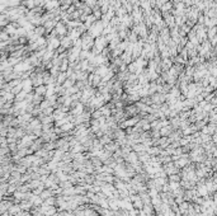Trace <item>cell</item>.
<instances>
[{
  "label": "cell",
  "mask_w": 217,
  "mask_h": 216,
  "mask_svg": "<svg viewBox=\"0 0 217 216\" xmlns=\"http://www.w3.org/2000/svg\"><path fill=\"white\" fill-rule=\"evenodd\" d=\"M103 28H104V26H103V23L100 20H95L93 24L90 26V28L88 29V33L90 34L93 38H97L99 36H102V32H103Z\"/></svg>",
  "instance_id": "cell-1"
},
{
  "label": "cell",
  "mask_w": 217,
  "mask_h": 216,
  "mask_svg": "<svg viewBox=\"0 0 217 216\" xmlns=\"http://www.w3.org/2000/svg\"><path fill=\"white\" fill-rule=\"evenodd\" d=\"M56 31V33H57V37L59 38H61V37H64V36H67V27H66V24L65 23H62L61 20L55 26V28H53Z\"/></svg>",
  "instance_id": "cell-2"
},
{
  "label": "cell",
  "mask_w": 217,
  "mask_h": 216,
  "mask_svg": "<svg viewBox=\"0 0 217 216\" xmlns=\"http://www.w3.org/2000/svg\"><path fill=\"white\" fill-rule=\"evenodd\" d=\"M72 45H74V42H72L71 38L69 36H64V37L60 38V46L64 47L65 50H70V48L72 47Z\"/></svg>",
  "instance_id": "cell-3"
},
{
  "label": "cell",
  "mask_w": 217,
  "mask_h": 216,
  "mask_svg": "<svg viewBox=\"0 0 217 216\" xmlns=\"http://www.w3.org/2000/svg\"><path fill=\"white\" fill-rule=\"evenodd\" d=\"M84 108H85V106H84L83 103H80V102H79L76 106H75L74 108H71V109H70V113H71L72 116H79V114L83 113Z\"/></svg>",
  "instance_id": "cell-4"
},
{
  "label": "cell",
  "mask_w": 217,
  "mask_h": 216,
  "mask_svg": "<svg viewBox=\"0 0 217 216\" xmlns=\"http://www.w3.org/2000/svg\"><path fill=\"white\" fill-rule=\"evenodd\" d=\"M124 162L126 163H130V164H133V163H137L138 162V157H137V153L135 151H131L126 158H124Z\"/></svg>",
  "instance_id": "cell-5"
},
{
  "label": "cell",
  "mask_w": 217,
  "mask_h": 216,
  "mask_svg": "<svg viewBox=\"0 0 217 216\" xmlns=\"http://www.w3.org/2000/svg\"><path fill=\"white\" fill-rule=\"evenodd\" d=\"M33 93L37 95H41V97L45 98V94H46V85L42 84V85H38L36 88H33Z\"/></svg>",
  "instance_id": "cell-6"
},
{
  "label": "cell",
  "mask_w": 217,
  "mask_h": 216,
  "mask_svg": "<svg viewBox=\"0 0 217 216\" xmlns=\"http://www.w3.org/2000/svg\"><path fill=\"white\" fill-rule=\"evenodd\" d=\"M159 132H160V135H161V136H165V137H168V136H169L170 133L173 132V128H172V126H170V125H168V126L160 128Z\"/></svg>",
  "instance_id": "cell-7"
},
{
  "label": "cell",
  "mask_w": 217,
  "mask_h": 216,
  "mask_svg": "<svg viewBox=\"0 0 217 216\" xmlns=\"http://www.w3.org/2000/svg\"><path fill=\"white\" fill-rule=\"evenodd\" d=\"M188 207H189V202H187V201H183L181 203L178 205V210H179V212H180L181 215H183V214H187V211H188Z\"/></svg>",
  "instance_id": "cell-8"
},
{
  "label": "cell",
  "mask_w": 217,
  "mask_h": 216,
  "mask_svg": "<svg viewBox=\"0 0 217 216\" xmlns=\"http://www.w3.org/2000/svg\"><path fill=\"white\" fill-rule=\"evenodd\" d=\"M67 79V76H66V74L65 73H60L59 75H57V78H56V85H62L64 84V81Z\"/></svg>",
  "instance_id": "cell-9"
},
{
  "label": "cell",
  "mask_w": 217,
  "mask_h": 216,
  "mask_svg": "<svg viewBox=\"0 0 217 216\" xmlns=\"http://www.w3.org/2000/svg\"><path fill=\"white\" fill-rule=\"evenodd\" d=\"M51 196H53V193H52V191L51 190H48V188H45V190L41 192V195H39V197L42 198V199H46V198H48V197H51Z\"/></svg>",
  "instance_id": "cell-10"
},
{
  "label": "cell",
  "mask_w": 217,
  "mask_h": 216,
  "mask_svg": "<svg viewBox=\"0 0 217 216\" xmlns=\"http://www.w3.org/2000/svg\"><path fill=\"white\" fill-rule=\"evenodd\" d=\"M43 203L47 205V206H56V197L55 196H51V197L43 199Z\"/></svg>",
  "instance_id": "cell-11"
},
{
  "label": "cell",
  "mask_w": 217,
  "mask_h": 216,
  "mask_svg": "<svg viewBox=\"0 0 217 216\" xmlns=\"http://www.w3.org/2000/svg\"><path fill=\"white\" fill-rule=\"evenodd\" d=\"M132 206H133V209H136V210H142V207H143V202L141 201V198L138 197L136 201H133L132 202Z\"/></svg>",
  "instance_id": "cell-12"
},
{
  "label": "cell",
  "mask_w": 217,
  "mask_h": 216,
  "mask_svg": "<svg viewBox=\"0 0 217 216\" xmlns=\"http://www.w3.org/2000/svg\"><path fill=\"white\" fill-rule=\"evenodd\" d=\"M26 95H27V93L22 90L20 93H18V94L15 95V98H14V102H22V100H24V99H26Z\"/></svg>",
  "instance_id": "cell-13"
},
{
  "label": "cell",
  "mask_w": 217,
  "mask_h": 216,
  "mask_svg": "<svg viewBox=\"0 0 217 216\" xmlns=\"http://www.w3.org/2000/svg\"><path fill=\"white\" fill-rule=\"evenodd\" d=\"M168 180H170V182H180V174H170V176H168Z\"/></svg>",
  "instance_id": "cell-14"
},
{
  "label": "cell",
  "mask_w": 217,
  "mask_h": 216,
  "mask_svg": "<svg viewBox=\"0 0 217 216\" xmlns=\"http://www.w3.org/2000/svg\"><path fill=\"white\" fill-rule=\"evenodd\" d=\"M53 107H47V108H45V109H42V113L45 114V116H52V113H53Z\"/></svg>",
  "instance_id": "cell-15"
},
{
  "label": "cell",
  "mask_w": 217,
  "mask_h": 216,
  "mask_svg": "<svg viewBox=\"0 0 217 216\" xmlns=\"http://www.w3.org/2000/svg\"><path fill=\"white\" fill-rule=\"evenodd\" d=\"M169 187H170V190H172V192L173 191H175V190H178V188H180V184H179V182H170L169 180Z\"/></svg>",
  "instance_id": "cell-16"
},
{
  "label": "cell",
  "mask_w": 217,
  "mask_h": 216,
  "mask_svg": "<svg viewBox=\"0 0 217 216\" xmlns=\"http://www.w3.org/2000/svg\"><path fill=\"white\" fill-rule=\"evenodd\" d=\"M22 90H23V87H22V83H20L19 85H17V87H14V88H12V90H10V92H12L14 95H17L18 93L22 92Z\"/></svg>",
  "instance_id": "cell-17"
},
{
  "label": "cell",
  "mask_w": 217,
  "mask_h": 216,
  "mask_svg": "<svg viewBox=\"0 0 217 216\" xmlns=\"http://www.w3.org/2000/svg\"><path fill=\"white\" fill-rule=\"evenodd\" d=\"M100 117H103V116H102V112H100L99 109H95V111L91 112V118L98 120V118H100Z\"/></svg>",
  "instance_id": "cell-18"
},
{
  "label": "cell",
  "mask_w": 217,
  "mask_h": 216,
  "mask_svg": "<svg viewBox=\"0 0 217 216\" xmlns=\"http://www.w3.org/2000/svg\"><path fill=\"white\" fill-rule=\"evenodd\" d=\"M4 103H5V99H4V97H3V95H0V108H3V106H4Z\"/></svg>",
  "instance_id": "cell-19"
}]
</instances>
